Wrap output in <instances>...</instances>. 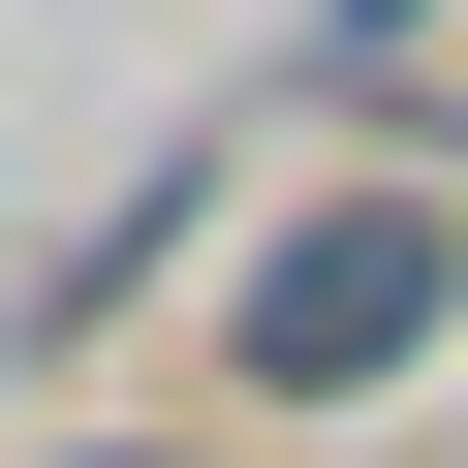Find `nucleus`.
Listing matches in <instances>:
<instances>
[{
    "label": "nucleus",
    "instance_id": "f257e3e1",
    "mask_svg": "<svg viewBox=\"0 0 468 468\" xmlns=\"http://www.w3.org/2000/svg\"><path fill=\"white\" fill-rule=\"evenodd\" d=\"M437 313H468V218H437V187H344V218L250 250V375H282V406H375Z\"/></svg>",
    "mask_w": 468,
    "mask_h": 468
}]
</instances>
